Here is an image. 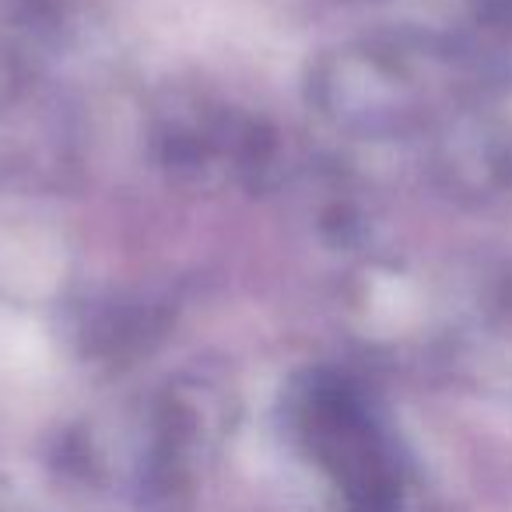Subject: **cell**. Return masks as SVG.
<instances>
[{
  "label": "cell",
  "instance_id": "cell-1",
  "mask_svg": "<svg viewBox=\"0 0 512 512\" xmlns=\"http://www.w3.org/2000/svg\"><path fill=\"white\" fill-rule=\"evenodd\" d=\"M372 306H376V313H386V316H393V320H400V316L407 313V306H411L407 285H404V281H397V278L376 281V292H372Z\"/></svg>",
  "mask_w": 512,
  "mask_h": 512
}]
</instances>
